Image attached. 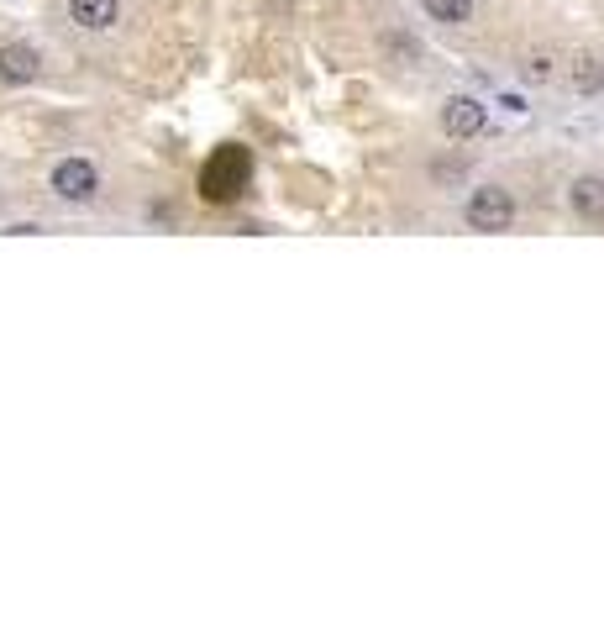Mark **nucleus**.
<instances>
[{
  "mask_svg": "<svg viewBox=\"0 0 604 631\" xmlns=\"http://www.w3.org/2000/svg\"><path fill=\"white\" fill-rule=\"evenodd\" d=\"M557 74V58L541 48V53H526V64H520V79H526V85H547V79Z\"/></svg>",
  "mask_w": 604,
  "mask_h": 631,
  "instance_id": "nucleus-11",
  "label": "nucleus"
},
{
  "mask_svg": "<svg viewBox=\"0 0 604 631\" xmlns=\"http://www.w3.org/2000/svg\"><path fill=\"white\" fill-rule=\"evenodd\" d=\"M568 85H573V95H599V90H604V64H599V53H573Z\"/></svg>",
  "mask_w": 604,
  "mask_h": 631,
  "instance_id": "nucleus-8",
  "label": "nucleus"
},
{
  "mask_svg": "<svg viewBox=\"0 0 604 631\" xmlns=\"http://www.w3.org/2000/svg\"><path fill=\"white\" fill-rule=\"evenodd\" d=\"M69 16H74V27H85V32H111L121 6L116 0H69Z\"/></svg>",
  "mask_w": 604,
  "mask_h": 631,
  "instance_id": "nucleus-7",
  "label": "nucleus"
},
{
  "mask_svg": "<svg viewBox=\"0 0 604 631\" xmlns=\"http://www.w3.org/2000/svg\"><path fill=\"white\" fill-rule=\"evenodd\" d=\"M100 190V174L90 158H64V164L53 169V195L58 200H74V206H85V200H95Z\"/></svg>",
  "mask_w": 604,
  "mask_h": 631,
  "instance_id": "nucleus-2",
  "label": "nucleus"
},
{
  "mask_svg": "<svg viewBox=\"0 0 604 631\" xmlns=\"http://www.w3.org/2000/svg\"><path fill=\"white\" fill-rule=\"evenodd\" d=\"M431 22H442V27H463L473 22V0H421Z\"/></svg>",
  "mask_w": 604,
  "mask_h": 631,
  "instance_id": "nucleus-9",
  "label": "nucleus"
},
{
  "mask_svg": "<svg viewBox=\"0 0 604 631\" xmlns=\"http://www.w3.org/2000/svg\"><path fill=\"white\" fill-rule=\"evenodd\" d=\"M568 206L578 221H604V179L599 174H578L568 185Z\"/></svg>",
  "mask_w": 604,
  "mask_h": 631,
  "instance_id": "nucleus-5",
  "label": "nucleus"
},
{
  "mask_svg": "<svg viewBox=\"0 0 604 631\" xmlns=\"http://www.w3.org/2000/svg\"><path fill=\"white\" fill-rule=\"evenodd\" d=\"M463 221H468L473 232H510L515 227V200H510V190L478 185L468 195V206H463Z\"/></svg>",
  "mask_w": 604,
  "mask_h": 631,
  "instance_id": "nucleus-1",
  "label": "nucleus"
},
{
  "mask_svg": "<svg viewBox=\"0 0 604 631\" xmlns=\"http://www.w3.org/2000/svg\"><path fill=\"white\" fill-rule=\"evenodd\" d=\"M37 74H43V58H37V48H27V43L0 48V79H6V85H32Z\"/></svg>",
  "mask_w": 604,
  "mask_h": 631,
  "instance_id": "nucleus-6",
  "label": "nucleus"
},
{
  "mask_svg": "<svg viewBox=\"0 0 604 631\" xmlns=\"http://www.w3.org/2000/svg\"><path fill=\"white\" fill-rule=\"evenodd\" d=\"M379 48H384V58H394V64H410V58H421V43H415L405 27H384Z\"/></svg>",
  "mask_w": 604,
  "mask_h": 631,
  "instance_id": "nucleus-10",
  "label": "nucleus"
},
{
  "mask_svg": "<svg viewBox=\"0 0 604 631\" xmlns=\"http://www.w3.org/2000/svg\"><path fill=\"white\" fill-rule=\"evenodd\" d=\"M242 174H247V153L221 148V153H216V164L205 169V200H232L237 185H242Z\"/></svg>",
  "mask_w": 604,
  "mask_h": 631,
  "instance_id": "nucleus-4",
  "label": "nucleus"
},
{
  "mask_svg": "<svg viewBox=\"0 0 604 631\" xmlns=\"http://www.w3.org/2000/svg\"><path fill=\"white\" fill-rule=\"evenodd\" d=\"M442 137H452V142H468V137H478L484 132V121H489V111L478 106L473 95H447V106H442Z\"/></svg>",
  "mask_w": 604,
  "mask_h": 631,
  "instance_id": "nucleus-3",
  "label": "nucleus"
}]
</instances>
